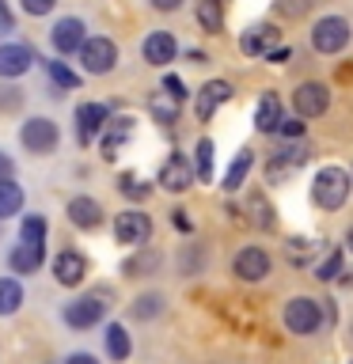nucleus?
<instances>
[{
  "label": "nucleus",
  "mask_w": 353,
  "mask_h": 364,
  "mask_svg": "<svg viewBox=\"0 0 353 364\" xmlns=\"http://www.w3.org/2000/svg\"><path fill=\"white\" fill-rule=\"evenodd\" d=\"M349 190H353V175L346 167H338V164L319 167L315 178H312V201L323 213H338L342 205L349 201Z\"/></svg>",
  "instance_id": "obj_1"
},
{
  "label": "nucleus",
  "mask_w": 353,
  "mask_h": 364,
  "mask_svg": "<svg viewBox=\"0 0 353 364\" xmlns=\"http://www.w3.org/2000/svg\"><path fill=\"white\" fill-rule=\"evenodd\" d=\"M19 144L31 156H50L61 144V125L53 118H46V114H31V118L19 122Z\"/></svg>",
  "instance_id": "obj_2"
},
{
  "label": "nucleus",
  "mask_w": 353,
  "mask_h": 364,
  "mask_svg": "<svg viewBox=\"0 0 353 364\" xmlns=\"http://www.w3.org/2000/svg\"><path fill=\"white\" fill-rule=\"evenodd\" d=\"M349 38H353V27H349L346 16H323V19L312 23V31H307V42H312V50L319 57L342 53L349 46Z\"/></svg>",
  "instance_id": "obj_3"
},
{
  "label": "nucleus",
  "mask_w": 353,
  "mask_h": 364,
  "mask_svg": "<svg viewBox=\"0 0 353 364\" xmlns=\"http://www.w3.org/2000/svg\"><path fill=\"white\" fill-rule=\"evenodd\" d=\"M80 68L88 76H107L118 68V42L107 38V34H91V38L80 46Z\"/></svg>",
  "instance_id": "obj_4"
},
{
  "label": "nucleus",
  "mask_w": 353,
  "mask_h": 364,
  "mask_svg": "<svg viewBox=\"0 0 353 364\" xmlns=\"http://www.w3.org/2000/svg\"><path fill=\"white\" fill-rule=\"evenodd\" d=\"M281 323H285L289 334L307 338V334L319 330V323H323V307H319V300H312V296H293V300L285 304V311H281Z\"/></svg>",
  "instance_id": "obj_5"
},
{
  "label": "nucleus",
  "mask_w": 353,
  "mask_h": 364,
  "mask_svg": "<svg viewBox=\"0 0 353 364\" xmlns=\"http://www.w3.org/2000/svg\"><path fill=\"white\" fill-rule=\"evenodd\" d=\"M114 239H118L122 247H148V239H152V216L141 213L137 205H130V209H122L118 216H114Z\"/></svg>",
  "instance_id": "obj_6"
},
{
  "label": "nucleus",
  "mask_w": 353,
  "mask_h": 364,
  "mask_svg": "<svg viewBox=\"0 0 353 364\" xmlns=\"http://www.w3.org/2000/svg\"><path fill=\"white\" fill-rule=\"evenodd\" d=\"M114 118L107 102H80V107L73 110V133H76V144L88 148L95 136H102V129H107V122Z\"/></svg>",
  "instance_id": "obj_7"
},
{
  "label": "nucleus",
  "mask_w": 353,
  "mask_h": 364,
  "mask_svg": "<svg viewBox=\"0 0 353 364\" xmlns=\"http://www.w3.org/2000/svg\"><path fill=\"white\" fill-rule=\"evenodd\" d=\"M107 296L102 292H88V296H76V300L65 304V323L73 330H91L107 318Z\"/></svg>",
  "instance_id": "obj_8"
},
{
  "label": "nucleus",
  "mask_w": 353,
  "mask_h": 364,
  "mask_svg": "<svg viewBox=\"0 0 353 364\" xmlns=\"http://www.w3.org/2000/svg\"><path fill=\"white\" fill-rule=\"evenodd\" d=\"M330 110V87L323 80H304L293 87V114L300 118H323Z\"/></svg>",
  "instance_id": "obj_9"
},
{
  "label": "nucleus",
  "mask_w": 353,
  "mask_h": 364,
  "mask_svg": "<svg viewBox=\"0 0 353 364\" xmlns=\"http://www.w3.org/2000/svg\"><path fill=\"white\" fill-rule=\"evenodd\" d=\"M88 42V23L80 19V16H61L50 27V46H53V53H80V46Z\"/></svg>",
  "instance_id": "obj_10"
},
{
  "label": "nucleus",
  "mask_w": 353,
  "mask_h": 364,
  "mask_svg": "<svg viewBox=\"0 0 353 364\" xmlns=\"http://www.w3.org/2000/svg\"><path fill=\"white\" fill-rule=\"evenodd\" d=\"M156 182H159L167 193H186L194 182H198V175H194V164H190L186 156H182V152H171L164 164H159Z\"/></svg>",
  "instance_id": "obj_11"
},
{
  "label": "nucleus",
  "mask_w": 353,
  "mask_h": 364,
  "mask_svg": "<svg viewBox=\"0 0 353 364\" xmlns=\"http://www.w3.org/2000/svg\"><path fill=\"white\" fill-rule=\"evenodd\" d=\"M270 269H273V258H270V250H262V247H243L236 255V262H232V273L239 281H247V284L266 281Z\"/></svg>",
  "instance_id": "obj_12"
},
{
  "label": "nucleus",
  "mask_w": 353,
  "mask_h": 364,
  "mask_svg": "<svg viewBox=\"0 0 353 364\" xmlns=\"http://www.w3.org/2000/svg\"><path fill=\"white\" fill-rule=\"evenodd\" d=\"M179 38L171 31H148L144 42H141V57L152 68H167L171 61H179Z\"/></svg>",
  "instance_id": "obj_13"
},
{
  "label": "nucleus",
  "mask_w": 353,
  "mask_h": 364,
  "mask_svg": "<svg viewBox=\"0 0 353 364\" xmlns=\"http://www.w3.org/2000/svg\"><path fill=\"white\" fill-rule=\"evenodd\" d=\"M38 65L27 42H0V80H19Z\"/></svg>",
  "instance_id": "obj_14"
},
{
  "label": "nucleus",
  "mask_w": 353,
  "mask_h": 364,
  "mask_svg": "<svg viewBox=\"0 0 353 364\" xmlns=\"http://www.w3.org/2000/svg\"><path fill=\"white\" fill-rule=\"evenodd\" d=\"M228 99H232V84H228V80H209V84H201L198 99H194V114H198V122H209Z\"/></svg>",
  "instance_id": "obj_15"
},
{
  "label": "nucleus",
  "mask_w": 353,
  "mask_h": 364,
  "mask_svg": "<svg viewBox=\"0 0 353 364\" xmlns=\"http://www.w3.org/2000/svg\"><path fill=\"white\" fill-rule=\"evenodd\" d=\"M88 277V258L80 255V250H61V255L53 258V281L65 284V289H76V284H84Z\"/></svg>",
  "instance_id": "obj_16"
},
{
  "label": "nucleus",
  "mask_w": 353,
  "mask_h": 364,
  "mask_svg": "<svg viewBox=\"0 0 353 364\" xmlns=\"http://www.w3.org/2000/svg\"><path fill=\"white\" fill-rule=\"evenodd\" d=\"M278 38H281V31L273 27V23H255V27L243 31L239 50H243L247 57H266L270 50H278Z\"/></svg>",
  "instance_id": "obj_17"
},
{
  "label": "nucleus",
  "mask_w": 353,
  "mask_h": 364,
  "mask_svg": "<svg viewBox=\"0 0 353 364\" xmlns=\"http://www.w3.org/2000/svg\"><path fill=\"white\" fill-rule=\"evenodd\" d=\"M133 125H137V122L130 118V114H122V118H110V122H107V129H102V136H99L102 159H114V156H118L125 144H130Z\"/></svg>",
  "instance_id": "obj_18"
},
{
  "label": "nucleus",
  "mask_w": 353,
  "mask_h": 364,
  "mask_svg": "<svg viewBox=\"0 0 353 364\" xmlns=\"http://www.w3.org/2000/svg\"><path fill=\"white\" fill-rule=\"evenodd\" d=\"M68 220H73V228H80V232H91V228L102 224V205L95 198H88V193H80V198L68 201Z\"/></svg>",
  "instance_id": "obj_19"
},
{
  "label": "nucleus",
  "mask_w": 353,
  "mask_h": 364,
  "mask_svg": "<svg viewBox=\"0 0 353 364\" xmlns=\"http://www.w3.org/2000/svg\"><path fill=\"white\" fill-rule=\"evenodd\" d=\"M285 118L278 91H262V99L255 102V129L258 133H278V125Z\"/></svg>",
  "instance_id": "obj_20"
},
{
  "label": "nucleus",
  "mask_w": 353,
  "mask_h": 364,
  "mask_svg": "<svg viewBox=\"0 0 353 364\" xmlns=\"http://www.w3.org/2000/svg\"><path fill=\"white\" fill-rule=\"evenodd\" d=\"M46 262V250L42 247H31V243H16L8 250V266L11 273H19V277H27V273H38Z\"/></svg>",
  "instance_id": "obj_21"
},
{
  "label": "nucleus",
  "mask_w": 353,
  "mask_h": 364,
  "mask_svg": "<svg viewBox=\"0 0 353 364\" xmlns=\"http://www.w3.org/2000/svg\"><path fill=\"white\" fill-rule=\"evenodd\" d=\"M251 167H255V152H251V148H239L236 159H232V164H228V171H224V182H221V186H224L228 193H236V190L247 182Z\"/></svg>",
  "instance_id": "obj_22"
},
{
  "label": "nucleus",
  "mask_w": 353,
  "mask_h": 364,
  "mask_svg": "<svg viewBox=\"0 0 353 364\" xmlns=\"http://www.w3.org/2000/svg\"><path fill=\"white\" fill-rule=\"evenodd\" d=\"M179 107L182 102L175 95H167L164 87L148 95V114H152V122H159V125H175L179 122Z\"/></svg>",
  "instance_id": "obj_23"
},
{
  "label": "nucleus",
  "mask_w": 353,
  "mask_h": 364,
  "mask_svg": "<svg viewBox=\"0 0 353 364\" xmlns=\"http://www.w3.org/2000/svg\"><path fill=\"white\" fill-rule=\"evenodd\" d=\"M102 349H107L110 360H130L133 341H130V334H125L122 323H107V330H102Z\"/></svg>",
  "instance_id": "obj_24"
},
{
  "label": "nucleus",
  "mask_w": 353,
  "mask_h": 364,
  "mask_svg": "<svg viewBox=\"0 0 353 364\" xmlns=\"http://www.w3.org/2000/svg\"><path fill=\"white\" fill-rule=\"evenodd\" d=\"M194 19H198V27L205 34H221L224 31V0H198Z\"/></svg>",
  "instance_id": "obj_25"
},
{
  "label": "nucleus",
  "mask_w": 353,
  "mask_h": 364,
  "mask_svg": "<svg viewBox=\"0 0 353 364\" xmlns=\"http://www.w3.org/2000/svg\"><path fill=\"white\" fill-rule=\"evenodd\" d=\"M213 159H216V144L209 141V136H198V144H194V175H198V182L205 186V182H213Z\"/></svg>",
  "instance_id": "obj_26"
},
{
  "label": "nucleus",
  "mask_w": 353,
  "mask_h": 364,
  "mask_svg": "<svg viewBox=\"0 0 353 364\" xmlns=\"http://www.w3.org/2000/svg\"><path fill=\"white\" fill-rule=\"evenodd\" d=\"M23 205H27V193L16 178L0 182V220H11V216L23 213Z\"/></svg>",
  "instance_id": "obj_27"
},
{
  "label": "nucleus",
  "mask_w": 353,
  "mask_h": 364,
  "mask_svg": "<svg viewBox=\"0 0 353 364\" xmlns=\"http://www.w3.org/2000/svg\"><path fill=\"white\" fill-rule=\"evenodd\" d=\"M159 266H164V255L159 250H148L141 247V255H133V258H125V277H148V273H156Z\"/></svg>",
  "instance_id": "obj_28"
},
{
  "label": "nucleus",
  "mask_w": 353,
  "mask_h": 364,
  "mask_svg": "<svg viewBox=\"0 0 353 364\" xmlns=\"http://www.w3.org/2000/svg\"><path fill=\"white\" fill-rule=\"evenodd\" d=\"M23 300H27V292H23L19 277H0V315H16Z\"/></svg>",
  "instance_id": "obj_29"
},
{
  "label": "nucleus",
  "mask_w": 353,
  "mask_h": 364,
  "mask_svg": "<svg viewBox=\"0 0 353 364\" xmlns=\"http://www.w3.org/2000/svg\"><path fill=\"white\" fill-rule=\"evenodd\" d=\"M46 235H50L46 216H23V220H19V243H31V247L46 250Z\"/></svg>",
  "instance_id": "obj_30"
},
{
  "label": "nucleus",
  "mask_w": 353,
  "mask_h": 364,
  "mask_svg": "<svg viewBox=\"0 0 353 364\" xmlns=\"http://www.w3.org/2000/svg\"><path fill=\"white\" fill-rule=\"evenodd\" d=\"M118 193H122V198H130V201H144L148 193H152V182L141 178L137 171H122V175H118Z\"/></svg>",
  "instance_id": "obj_31"
},
{
  "label": "nucleus",
  "mask_w": 353,
  "mask_h": 364,
  "mask_svg": "<svg viewBox=\"0 0 353 364\" xmlns=\"http://www.w3.org/2000/svg\"><path fill=\"white\" fill-rule=\"evenodd\" d=\"M42 65H46V76L57 84V95H61V91H76L80 87V73H73L65 61H57V57H53V61H42Z\"/></svg>",
  "instance_id": "obj_32"
},
{
  "label": "nucleus",
  "mask_w": 353,
  "mask_h": 364,
  "mask_svg": "<svg viewBox=\"0 0 353 364\" xmlns=\"http://www.w3.org/2000/svg\"><path fill=\"white\" fill-rule=\"evenodd\" d=\"M130 315L137 318V323H148V318L164 315V296H159V292H144V296H137V300L130 304Z\"/></svg>",
  "instance_id": "obj_33"
},
{
  "label": "nucleus",
  "mask_w": 353,
  "mask_h": 364,
  "mask_svg": "<svg viewBox=\"0 0 353 364\" xmlns=\"http://www.w3.org/2000/svg\"><path fill=\"white\" fill-rule=\"evenodd\" d=\"M273 156L285 159L289 167H304V164H307V156H312V148H307V141L300 136V141H285V144H281Z\"/></svg>",
  "instance_id": "obj_34"
},
{
  "label": "nucleus",
  "mask_w": 353,
  "mask_h": 364,
  "mask_svg": "<svg viewBox=\"0 0 353 364\" xmlns=\"http://www.w3.org/2000/svg\"><path fill=\"white\" fill-rule=\"evenodd\" d=\"M342 266H346V255H342V250H330V255H327V258L315 266L312 277H315V281H338Z\"/></svg>",
  "instance_id": "obj_35"
},
{
  "label": "nucleus",
  "mask_w": 353,
  "mask_h": 364,
  "mask_svg": "<svg viewBox=\"0 0 353 364\" xmlns=\"http://www.w3.org/2000/svg\"><path fill=\"white\" fill-rule=\"evenodd\" d=\"M251 220H255L258 228H266V232H270L273 224H278V216H273V205L262 198V193H255V198H251Z\"/></svg>",
  "instance_id": "obj_36"
},
{
  "label": "nucleus",
  "mask_w": 353,
  "mask_h": 364,
  "mask_svg": "<svg viewBox=\"0 0 353 364\" xmlns=\"http://www.w3.org/2000/svg\"><path fill=\"white\" fill-rule=\"evenodd\" d=\"M278 136H281V141H300V136H304V118H300V114H285L281 125H278Z\"/></svg>",
  "instance_id": "obj_37"
},
{
  "label": "nucleus",
  "mask_w": 353,
  "mask_h": 364,
  "mask_svg": "<svg viewBox=\"0 0 353 364\" xmlns=\"http://www.w3.org/2000/svg\"><path fill=\"white\" fill-rule=\"evenodd\" d=\"M205 266V250L201 247H182V277H194Z\"/></svg>",
  "instance_id": "obj_38"
},
{
  "label": "nucleus",
  "mask_w": 353,
  "mask_h": 364,
  "mask_svg": "<svg viewBox=\"0 0 353 364\" xmlns=\"http://www.w3.org/2000/svg\"><path fill=\"white\" fill-rule=\"evenodd\" d=\"M273 8H278V16L285 19H300L307 8H312V0H273Z\"/></svg>",
  "instance_id": "obj_39"
},
{
  "label": "nucleus",
  "mask_w": 353,
  "mask_h": 364,
  "mask_svg": "<svg viewBox=\"0 0 353 364\" xmlns=\"http://www.w3.org/2000/svg\"><path fill=\"white\" fill-rule=\"evenodd\" d=\"M293 171H296V167H289V164H285V159H278V156L266 159V178L273 182V186H278V182H285V178L293 175Z\"/></svg>",
  "instance_id": "obj_40"
},
{
  "label": "nucleus",
  "mask_w": 353,
  "mask_h": 364,
  "mask_svg": "<svg viewBox=\"0 0 353 364\" xmlns=\"http://www.w3.org/2000/svg\"><path fill=\"white\" fill-rule=\"evenodd\" d=\"M19 8L27 11V16L42 19V16H50V11L57 8V0H19Z\"/></svg>",
  "instance_id": "obj_41"
},
{
  "label": "nucleus",
  "mask_w": 353,
  "mask_h": 364,
  "mask_svg": "<svg viewBox=\"0 0 353 364\" xmlns=\"http://www.w3.org/2000/svg\"><path fill=\"white\" fill-rule=\"evenodd\" d=\"M19 107H23V91L4 84V87H0V110H19Z\"/></svg>",
  "instance_id": "obj_42"
},
{
  "label": "nucleus",
  "mask_w": 353,
  "mask_h": 364,
  "mask_svg": "<svg viewBox=\"0 0 353 364\" xmlns=\"http://www.w3.org/2000/svg\"><path fill=\"white\" fill-rule=\"evenodd\" d=\"M159 87H164V91H167V95H175L179 102H182V99H186V84H182V80H179L175 73H164V80H159Z\"/></svg>",
  "instance_id": "obj_43"
},
{
  "label": "nucleus",
  "mask_w": 353,
  "mask_h": 364,
  "mask_svg": "<svg viewBox=\"0 0 353 364\" xmlns=\"http://www.w3.org/2000/svg\"><path fill=\"white\" fill-rule=\"evenodd\" d=\"M16 178V159H11L8 152H0V182Z\"/></svg>",
  "instance_id": "obj_44"
},
{
  "label": "nucleus",
  "mask_w": 353,
  "mask_h": 364,
  "mask_svg": "<svg viewBox=\"0 0 353 364\" xmlns=\"http://www.w3.org/2000/svg\"><path fill=\"white\" fill-rule=\"evenodd\" d=\"M182 4H186V0H148V8H152V11H164V16H167V11H179Z\"/></svg>",
  "instance_id": "obj_45"
},
{
  "label": "nucleus",
  "mask_w": 353,
  "mask_h": 364,
  "mask_svg": "<svg viewBox=\"0 0 353 364\" xmlns=\"http://www.w3.org/2000/svg\"><path fill=\"white\" fill-rule=\"evenodd\" d=\"M289 57H293L289 46H278V50H270V53H266V61H270V65H285Z\"/></svg>",
  "instance_id": "obj_46"
},
{
  "label": "nucleus",
  "mask_w": 353,
  "mask_h": 364,
  "mask_svg": "<svg viewBox=\"0 0 353 364\" xmlns=\"http://www.w3.org/2000/svg\"><path fill=\"white\" fill-rule=\"evenodd\" d=\"M171 220H175V228H179V232H190V216H186V209H171Z\"/></svg>",
  "instance_id": "obj_47"
},
{
  "label": "nucleus",
  "mask_w": 353,
  "mask_h": 364,
  "mask_svg": "<svg viewBox=\"0 0 353 364\" xmlns=\"http://www.w3.org/2000/svg\"><path fill=\"white\" fill-rule=\"evenodd\" d=\"M65 364H99V357L95 353H68Z\"/></svg>",
  "instance_id": "obj_48"
},
{
  "label": "nucleus",
  "mask_w": 353,
  "mask_h": 364,
  "mask_svg": "<svg viewBox=\"0 0 353 364\" xmlns=\"http://www.w3.org/2000/svg\"><path fill=\"white\" fill-rule=\"evenodd\" d=\"M11 11H8V0H0V31H11Z\"/></svg>",
  "instance_id": "obj_49"
},
{
  "label": "nucleus",
  "mask_w": 353,
  "mask_h": 364,
  "mask_svg": "<svg viewBox=\"0 0 353 364\" xmlns=\"http://www.w3.org/2000/svg\"><path fill=\"white\" fill-rule=\"evenodd\" d=\"M186 61L190 65H209V53L205 50H186Z\"/></svg>",
  "instance_id": "obj_50"
},
{
  "label": "nucleus",
  "mask_w": 353,
  "mask_h": 364,
  "mask_svg": "<svg viewBox=\"0 0 353 364\" xmlns=\"http://www.w3.org/2000/svg\"><path fill=\"white\" fill-rule=\"evenodd\" d=\"M346 250H349V255H353V228H349V232H346Z\"/></svg>",
  "instance_id": "obj_51"
}]
</instances>
